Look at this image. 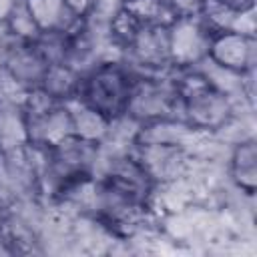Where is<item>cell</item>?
<instances>
[{
  "instance_id": "2",
  "label": "cell",
  "mask_w": 257,
  "mask_h": 257,
  "mask_svg": "<svg viewBox=\"0 0 257 257\" xmlns=\"http://www.w3.org/2000/svg\"><path fill=\"white\" fill-rule=\"evenodd\" d=\"M124 116H128L137 124L161 118H181L175 68L165 74L137 76Z\"/></svg>"
},
{
  "instance_id": "13",
  "label": "cell",
  "mask_w": 257,
  "mask_h": 257,
  "mask_svg": "<svg viewBox=\"0 0 257 257\" xmlns=\"http://www.w3.org/2000/svg\"><path fill=\"white\" fill-rule=\"evenodd\" d=\"M70 14L78 20H88L94 8V0H64Z\"/></svg>"
},
{
  "instance_id": "8",
  "label": "cell",
  "mask_w": 257,
  "mask_h": 257,
  "mask_svg": "<svg viewBox=\"0 0 257 257\" xmlns=\"http://www.w3.org/2000/svg\"><path fill=\"white\" fill-rule=\"evenodd\" d=\"M225 175L229 185L243 197L255 199L257 191V141L255 135L229 145L225 157Z\"/></svg>"
},
{
  "instance_id": "7",
  "label": "cell",
  "mask_w": 257,
  "mask_h": 257,
  "mask_svg": "<svg viewBox=\"0 0 257 257\" xmlns=\"http://www.w3.org/2000/svg\"><path fill=\"white\" fill-rule=\"evenodd\" d=\"M169 54L173 68H193L207 56L209 30L197 16H181L169 22Z\"/></svg>"
},
{
  "instance_id": "1",
  "label": "cell",
  "mask_w": 257,
  "mask_h": 257,
  "mask_svg": "<svg viewBox=\"0 0 257 257\" xmlns=\"http://www.w3.org/2000/svg\"><path fill=\"white\" fill-rule=\"evenodd\" d=\"M135 78V72L122 58H102L80 74L76 100L110 122L118 120L126 114Z\"/></svg>"
},
{
  "instance_id": "12",
  "label": "cell",
  "mask_w": 257,
  "mask_h": 257,
  "mask_svg": "<svg viewBox=\"0 0 257 257\" xmlns=\"http://www.w3.org/2000/svg\"><path fill=\"white\" fill-rule=\"evenodd\" d=\"M203 0H165L167 8L171 10L173 18H181V16H197L199 8H201Z\"/></svg>"
},
{
  "instance_id": "11",
  "label": "cell",
  "mask_w": 257,
  "mask_h": 257,
  "mask_svg": "<svg viewBox=\"0 0 257 257\" xmlns=\"http://www.w3.org/2000/svg\"><path fill=\"white\" fill-rule=\"evenodd\" d=\"M68 104V110H70V118H72V131L76 137L80 139H86L90 143H96L100 145L106 135H108V128H110V120H106L102 114H98L96 110H92L90 106L82 104L80 100H70L66 102Z\"/></svg>"
},
{
  "instance_id": "5",
  "label": "cell",
  "mask_w": 257,
  "mask_h": 257,
  "mask_svg": "<svg viewBox=\"0 0 257 257\" xmlns=\"http://www.w3.org/2000/svg\"><path fill=\"white\" fill-rule=\"evenodd\" d=\"M207 60L237 74L257 68V34L241 30H221L209 36Z\"/></svg>"
},
{
  "instance_id": "4",
  "label": "cell",
  "mask_w": 257,
  "mask_h": 257,
  "mask_svg": "<svg viewBox=\"0 0 257 257\" xmlns=\"http://www.w3.org/2000/svg\"><path fill=\"white\" fill-rule=\"evenodd\" d=\"M133 155L157 185L181 181L189 175L191 155L181 145L171 143H135Z\"/></svg>"
},
{
  "instance_id": "6",
  "label": "cell",
  "mask_w": 257,
  "mask_h": 257,
  "mask_svg": "<svg viewBox=\"0 0 257 257\" xmlns=\"http://www.w3.org/2000/svg\"><path fill=\"white\" fill-rule=\"evenodd\" d=\"M50 62L36 46L34 40H14L6 38L2 72L24 92L38 88Z\"/></svg>"
},
{
  "instance_id": "14",
  "label": "cell",
  "mask_w": 257,
  "mask_h": 257,
  "mask_svg": "<svg viewBox=\"0 0 257 257\" xmlns=\"http://www.w3.org/2000/svg\"><path fill=\"white\" fill-rule=\"evenodd\" d=\"M20 4L22 0H0V26H6V22L18 10Z\"/></svg>"
},
{
  "instance_id": "3",
  "label": "cell",
  "mask_w": 257,
  "mask_h": 257,
  "mask_svg": "<svg viewBox=\"0 0 257 257\" xmlns=\"http://www.w3.org/2000/svg\"><path fill=\"white\" fill-rule=\"evenodd\" d=\"M169 24H143L122 50V60L137 76L165 74L173 70L169 54Z\"/></svg>"
},
{
  "instance_id": "10",
  "label": "cell",
  "mask_w": 257,
  "mask_h": 257,
  "mask_svg": "<svg viewBox=\"0 0 257 257\" xmlns=\"http://www.w3.org/2000/svg\"><path fill=\"white\" fill-rule=\"evenodd\" d=\"M78 84H80L78 70H74L64 62H54L48 66L38 88L56 102H70L78 94Z\"/></svg>"
},
{
  "instance_id": "9",
  "label": "cell",
  "mask_w": 257,
  "mask_h": 257,
  "mask_svg": "<svg viewBox=\"0 0 257 257\" xmlns=\"http://www.w3.org/2000/svg\"><path fill=\"white\" fill-rule=\"evenodd\" d=\"M22 6L40 32L70 30L80 22L70 14L64 0H22Z\"/></svg>"
}]
</instances>
